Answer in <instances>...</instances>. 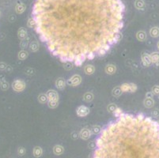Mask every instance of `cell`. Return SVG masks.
I'll list each match as a JSON object with an SVG mask.
<instances>
[{"mask_svg":"<svg viewBox=\"0 0 159 158\" xmlns=\"http://www.w3.org/2000/svg\"><path fill=\"white\" fill-rule=\"evenodd\" d=\"M65 10L51 0H36L35 30L62 63L96 53L124 27L121 0H70Z\"/></svg>","mask_w":159,"mask_h":158,"instance_id":"cell-1","label":"cell"},{"mask_svg":"<svg viewBox=\"0 0 159 158\" xmlns=\"http://www.w3.org/2000/svg\"><path fill=\"white\" fill-rule=\"evenodd\" d=\"M12 88L17 93H21L25 88V83L21 79H16L12 83Z\"/></svg>","mask_w":159,"mask_h":158,"instance_id":"cell-2","label":"cell"},{"mask_svg":"<svg viewBox=\"0 0 159 158\" xmlns=\"http://www.w3.org/2000/svg\"><path fill=\"white\" fill-rule=\"evenodd\" d=\"M81 82H82L81 76L79 74H75V75H73L70 79H68L67 83L69 85H71V86H78L79 85H80Z\"/></svg>","mask_w":159,"mask_h":158,"instance_id":"cell-3","label":"cell"},{"mask_svg":"<svg viewBox=\"0 0 159 158\" xmlns=\"http://www.w3.org/2000/svg\"><path fill=\"white\" fill-rule=\"evenodd\" d=\"M141 58H142V63L144 66H150L152 64V62H151V59H150V55L148 54L146 52H143L142 53V55H141Z\"/></svg>","mask_w":159,"mask_h":158,"instance_id":"cell-4","label":"cell"},{"mask_svg":"<svg viewBox=\"0 0 159 158\" xmlns=\"http://www.w3.org/2000/svg\"><path fill=\"white\" fill-rule=\"evenodd\" d=\"M47 96H48V101H59V94L56 91L50 89L47 92Z\"/></svg>","mask_w":159,"mask_h":158,"instance_id":"cell-5","label":"cell"},{"mask_svg":"<svg viewBox=\"0 0 159 158\" xmlns=\"http://www.w3.org/2000/svg\"><path fill=\"white\" fill-rule=\"evenodd\" d=\"M77 115L80 116V117H84V116H86L88 114L90 113V108L87 107L86 106H79V107L77 108Z\"/></svg>","mask_w":159,"mask_h":158,"instance_id":"cell-6","label":"cell"},{"mask_svg":"<svg viewBox=\"0 0 159 158\" xmlns=\"http://www.w3.org/2000/svg\"><path fill=\"white\" fill-rule=\"evenodd\" d=\"M91 134H92V130L85 128V129H82V130L80 131L79 136H80L81 138L86 140V139H88V138H90V137L91 136Z\"/></svg>","mask_w":159,"mask_h":158,"instance_id":"cell-7","label":"cell"},{"mask_svg":"<svg viewBox=\"0 0 159 158\" xmlns=\"http://www.w3.org/2000/svg\"><path fill=\"white\" fill-rule=\"evenodd\" d=\"M56 86L59 89H63L65 88L66 86V82L63 78H58L56 82Z\"/></svg>","mask_w":159,"mask_h":158,"instance_id":"cell-8","label":"cell"},{"mask_svg":"<svg viewBox=\"0 0 159 158\" xmlns=\"http://www.w3.org/2000/svg\"><path fill=\"white\" fill-rule=\"evenodd\" d=\"M25 8L26 6L24 3H18V4H17L16 6H15V11L17 12V13H22L25 11Z\"/></svg>","mask_w":159,"mask_h":158,"instance_id":"cell-9","label":"cell"},{"mask_svg":"<svg viewBox=\"0 0 159 158\" xmlns=\"http://www.w3.org/2000/svg\"><path fill=\"white\" fill-rule=\"evenodd\" d=\"M143 105L147 108H151L154 105V100L153 98H146L143 101Z\"/></svg>","mask_w":159,"mask_h":158,"instance_id":"cell-10","label":"cell"},{"mask_svg":"<svg viewBox=\"0 0 159 158\" xmlns=\"http://www.w3.org/2000/svg\"><path fill=\"white\" fill-rule=\"evenodd\" d=\"M18 36L19 39L24 40L27 36V31H26V29L25 28H23V27L20 28L18 29Z\"/></svg>","mask_w":159,"mask_h":158,"instance_id":"cell-11","label":"cell"},{"mask_svg":"<svg viewBox=\"0 0 159 158\" xmlns=\"http://www.w3.org/2000/svg\"><path fill=\"white\" fill-rule=\"evenodd\" d=\"M150 59H151V62L152 63H154V64H158L159 63V52H153L150 54Z\"/></svg>","mask_w":159,"mask_h":158,"instance_id":"cell-12","label":"cell"},{"mask_svg":"<svg viewBox=\"0 0 159 158\" xmlns=\"http://www.w3.org/2000/svg\"><path fill=\"white\" fill-rule=\"evenodd\" d=\"M9 87H10L9 83L5 80V78H2V79L0 78V88H1L2 90L6 91L9 89Z\"/></svg>","mask_w":159,"mask_h":158,"instance_id":"cell-13","label":"cell"},{"mask_svg":"<svg viewBox=\"0 0 159 158\" xmlns=\"http://www.w3.org/2000/svg\"><path fill=\"white\" fill-rule=\"evenodd\" d=\"M116 66L114 65H112V64H109V65H107L106 67H105V72L108 74H113L116 72Z\"/></svg>","mask_w":159,"mask_h":158,"instance_id":"cell-14","label":"cell"},{"mask_svg":"<svg viewBox=\"0 0 159 158\" xmlns=\"http://www.w3.org/2000/svg\"><path fill=\"white\" fill-rule=\"evenodd\" d=\"M136 37L139 41H145L147 40V34L144 31H139L137 32Z\"/></svg>","mask_w":159,"mask_h":158,"instance_id":"cell-15","label":"cell"},{"mask_svg":"<svg viewBox=\"0 0 159 158\" xmlns=\"http://www.w3.org/2000/svg\"><path fill=\"white\" fill-rule=\"evenodd\" d=\"M150 35L152 37H158L159 36V28L158 27H153L150 30Z\"/></svg>","mask_w":159,"mask_h":158,"instance_id":"cell-16","label":"cell"},{"mask_svg":"<svg viewBox=\"0 0 159 158\" xmlns=\"http://www.w3.org/2000/svg\"><path fill=\"white\" fill-rule=\"evenodd\" d=\"M84 70L86 74H93L95 71V68L93 65H86L84 68Z\"/></svg>","mask_w":159,"mask_h":158,"instance_id":"cell-17","label":"cell"},{"mask_svg":"<svg viewBox=\"0 0 159 158\" xmlns=\"http://www.w3.org/2000/svg\"><path fill=\"white\" fill-rule=\"evenodd\" d=\"M83 100H85L86 102H91L93 100V93H86L83 96Z\"/></svg>","mask_w":159,"mask_h":158,"instance_id":"cell-18","label":"cell"},{"mask_svg":"<svg viewBox=\"0 0 159 158\" xmlns=\"http://www.w3.org/2000/svg\"><path fill=\"white\" fill-rule=\"evenodd\" d=\"M38 100L39 102H40L41 104H45L48 101V96H47V94H44L41 93L40 94L39 96H38Z\"/></svg>","mask_w":159,"mask_h":158,"instance_id":"cell-19","label":"cell"},{"mask_svg":"<svg viewBox=\"0 0 159 158\" xmlns=\"http://www.w3.org/2000/svg\"><path fill=\"white\" fill-rule=\"evenodd\" d=\"M39 43L37 41H33L31 43H30V45H29V48L30 50H31L32 52H36L37 50L39 49Z\"/></svg>","mask_w":159,"mask_h":158,"instance_id":"cell-20","label":"cell"},{"mask_svg":"<svg viewBox=\"0 0 159 158\" xmlns=\"http://www.w3.org/2000/svg\"><path fill=\"white\" fill-rule=\"evenodd\" d=\"M29 55V53L27 52L26 51H25V50H22L21 52H19L18 53V59L20 60H25L27 57H28Z\"/></svg>","mask_w":159,"mask_h":158,"instance_id":"cell-21","label":"cell"},{"mask_svg":"<svg viewBox=\"0 0 159 158\" xmlns=\"http://www.w3.org/2000/svg\"><path fill=\"white\" fill-rule=\"evenodd\" d=\"M135 6L138 10L143 9L145 6V2L143 0H136L135 2Z\"/></svg>","mask_w":159,"mask_h":158,"instance_id":"cell-22","label":"cell"},{"mask_svg":"<svg viewBox=\"0 0 159 158\" xmlns=\"http://www.w3.org/2000/svg\"><path fill=\"white\" fill-rule=\"evenodd\" d=\"M122 93L123 92H122V90H121L120 87H116V88L113 89V95L114 96H116V97L120 96Z\"/></svg>","mask_w":159,"mask_h":158,"instance_id":"cell-23","label":"cell"},{"mask_svg":"<svg viewBox=\"0 0 159 158\" xmlns=\"http://www.w3.org/2000/svg\"><path fill=\"white\" fill-rule=\"evenodd\" d=\"M120 89L122 90L123 93L130 92V84H127V83L123 84V85L120 86Z\"/></svg>","mask_w":159,"mask_h":158,"instance_id":"cell-24","label":"cell"},{"mask_svg":"<svg viewBox=\"0 0 159 158\" xmlns=\"http://www.w3.org/2000/svg\"><path fill=\"white\" fill-rule=\"evenodd\" d=\"M63 148L62 146H56L54 147V153L57 154V155H59V154L63 153Z\"/></svg>","mask_w":159,"mask_h":158,"instance_id":"cell-25","label":"cell"},{"mask_svg":"<svg viewBox=\"0 0 159 158\" xmlns=\"http://www.w3.org/2000/svg\"><path fill=\"white\" fill-rule=\"evenodd\" d=\"M33 154H34V156L38 157H40L42 154V149L40 147H36L34 149H33Z\"/></svg>","mask_w":159,"mask_h":158,"instance_id":"cell-26","label":"cell"},{"mask_svg":"<svg viewBox=\"0 0 159 158\" xmlns=\"http://www.w3.org/2000/svg\"><path fill=\"white\" fill-rule=\"evenodd\" d=\"M117 108V107L116 105H114V104H110V105H109V106H108L107 107V109L108 111H109V112H112V113H113L115 112V110H116Z\"/></svg>","mask_w":159,"mask_h":158,"instance_id":"cell-27","label":"cell"},{"mask_svg":"<svg viewBox=\"0 0 159 158\" xmlns=\"http://www.w3.org/2000/svg\"><path fill=\"white\" fill-rule=\"evenodd\" d=\"M27 25L29 28H33V26H36V21L34 18H29L28 20V22H27Z\"/></svg>","mask_w":159,"mask_h":158,"instance_id":"cell-28","label":"cell"},{"mask_svg":"<svg viewBox=\"0 0 159 158\" xmlns=\"http://www.w3.org/2000/svg\"><path fill=\"white\" fill-rule=\"evenodd\" d=\"M48 105L51 108H56L59 105V101H48Z\"/></svg>","mask_w":159,"mask_h":158,"instance_id":"cell-29","label":"cell"},{"mask_svg":"<svg viewBox=\"0 0 159 158\" xmlns=\"http://www.w3.org/2000/svg\"><path fill=\"white\" fill-rule=\"evenodd\" d=\"M63 66L66 70H70L73 68V63L71 62H66L64 63Z\"/></svg>","mask_w":159,"mask_h":158,"instance_id":"cell-30","label":"cell"},{"mask_svg":"<svg viewBox=\"0 0 159 158\" xmlns=\"http://www.w3.org/2000/svg\"><path fill=\"white\" fill-rule=\"evenodd\" d=\"M122 113H123L122 110H121L120 107H117V108L115 110V112H113V115H114L115 117H117V118H118V117H119Z\"/></svg>","mask_w":159,"mask_h":158,"instance_id":"cell-31","label":"cell"},{"mask_svg":"<svg viewBox=\"0 0 159 158\" xmlns=\"http://www.w3.org/2000/svg\"><path fill=\"white\" fill-rule=\"evenodd\" d=\"M151 90L154 95H159V85H154Z\"/></svg>","mask_w":159,"mask_h":158,"instance_id":"cell-32","label":"cell"},{"mask_svg":"<svg viewBox=\"0 0 159 158\" xmlns=\"http://www.w3.org/2000/svg\"><path fill=\"white\" fill-rule=\"evenodd\" d=\"M137 90V85L135 84L130 83V92L131 93H135Z\"/></svg>","mask_w":159,"mask_h":158,"instance_id":"cell-33","label":"cell"},{"mask_svg":"<svg viewBox=\"0 0 159 158\" xmlns=\"http://www.w3.org/2000/svg\"><path fill=\"white\" fill-rule=\"evenodd\" d=\"M91 130H92V133H93V134H97V133L101 130V127H100L99 126H94Z\"/></svg>","mask_w":159,"mask_h":158,"instance_id":"cell-34","label":"cell"},{"mask_svg":"<svg viewBox=\"0 0 159 158\" xmlns=\"http://www.w3.org/2000/svg\"><path fill=\"white\" fill-rule=\"evenodd\" d=\"M27 45H28V41L27 40H22V41L20 43V47L22 48V49H25Z\"/></svg>","mask_w":159,"mask_h":158,"instance_id":"cell-35","label":"cell"},{"mask_svg":"<svg viewBox=\"0 0 159 158\" xmlns=\"http://www.w3.org/2000/svg\"><path fill=\"white\" fill-rule=\"evenodd\" d=\"M151 115L153 117H154V118H158V117L159 116V110L158 109L154 110L153 112H151Z\"/></svg>","mask_w":159,"mask_h":158,"instance_id":"cell-36","label":"cell"},{"mask_svg":"<svg viewBox=\"0 0 159 158\" xmlns=\"http://www.w3.org/2000/svg\"><path fill=\"white\" fill-rule=\"evenodd\" d=\"M107 52L105 51L104 49H103V48H101L99 51L97 52V54H98V55L99 56H102V55H105V53H106Z\"/></svg>","mask_w":159,"mask_h":158,"instance_id":"cell-37","label":"cell"},{"mask_svg":"<svg viewBox=\"0 0 159 158\" xmlns=\"http://www.w3.org/2000/svg\"><path fill=\"white\" fill-rule=\"evenodd\" d=\"M6 67H7V65L5 63H3V62H1L0 63V70H5L6 69Z\"/></svg>","mask_w":159,"mask_h":158,"instance_id":"cell-38","label":"cell"},{"mask_svg":"<svg viewBox=\"0 0 159 158\" xmlns=\"http://www.w3.org/2000/svg\"><path fill=\"white\" fill-rule=\"evenodd\" d=\"M94 57H95V53H90L86 55V59L91 60V59H93Z\"/></svg>","mask_w":159,"mask_h":158,"instance_id":"cell-39","label":"cell"},{"mask_svg":"<svg viewBox=\"0 0 159 158\" xmlns=\"http://www.w3.org/2000/svg\"><path fill=\"white\" fill-rule=\"evenodd\" d=\"M74 62V65H76L77 66H81L82 65V63H83V62H82L79 59H75Z\"/></svg>","mask_w":159,"mask_h":158,"instance_id":"cell-40","label":"cell"},{"mask_svg":"<svg viewBox=\"0 0 159 158\" xmlns=\"http://www.w3.org/2000/svg\"><path fill=\"white\" fill-rule=\"evenodd\" d=\"M25 152V150L24 148L21 147V148H19V149H18V154H19L20 156H23V155H24Z\"/></svg>","mask_w":159,"mask_h":158,"instance_id":"cell-41","label":"cell"},{"mask_svg":"<svg viewBox=\"0 0 159 158\" xmlns=\"http://www.w3.org/2000/svg\"><path fill=\"white\" fill-rule=\"evenodd\" d=\"M154 97V93L152 92H148L146 94V98H153Z\"/></svg>","mask_w":159,"mask_h":158,"instance_id":"cell-42","label":"cell"},{"mask_svg":"<svg viewBox=\"0 0 159 158\" xmlns=\"http://www.w3.org/2000/svg\"><path fill=\"white\" fill-rule=\"evenodd\" d=\"M6 70L7 71V73H11V71H12V67H11V66H7V67H6Z\"/></svg>","mask_w":159,"mask_h":158,"instance_id":"cell-43","label":"cell"},{"mask_svg":"<svg viewBox=\"0 0 159 158\" xmlns=\"http://www.w3.org/2000/svg\"><path fill=\"white\" fill-rule=\"evenodd\" d=\"M157 47H158V50H159V41H158V43H157Z\"/></svg>","mask_w":159,"mask_h":158,"instance_id":"cell-44","label":"cell"},{"mask_svg":"<svg viewBox=\"0 0 159 158\" xmlns=\"http://www.w3.org/2000/svg\"><path fill=\"white\" fill-rule=\"evenodd\" d=\"M0 17H1V12H0Z\"/></svg>","mask_w":159,"mask_h":158,"instance_id":"cell-45","label":"cell"},{"mask_svg":"<svg viewBox=\"0 0 159 158\" xmlns=\"http://www.w3.org/2000/svg\"><path fill=\"white\" fill-rule=\"evenodd\" d=\"M158 123H159V121H158Z\"/></svg>","mask_w":159,"mask_h":158,"instance_id":"cell-46","label":"cell"}]
</instances>
